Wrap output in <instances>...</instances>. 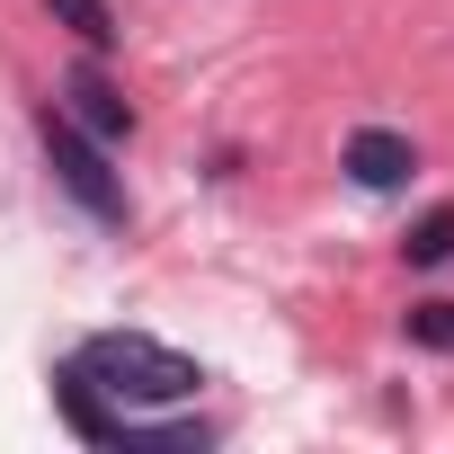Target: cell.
Here are the masks:
<instances>
[{"mask_svg": "<svg viewBox=\"0 0 454 454\" xmlns=\"http://www.w3.org/2000/svg\"><path fill=\"white\" fill-rule=\"evenodd\" d=\"M72 365H81L116 410L196 401V383H205V365H196V356H178V348H160V339H143V330H98V339H81V348H72Z\"/></svg>", "mask_w": 454, "mask_h": 454, "instance_id": "1", "label": "cell"}, {"mask_svg": "<svg viewBox=\"0 0 454 454\" xmlns=\"http://www.w3.org/2000/svg\"><path fill=\"white\" fill-rule=\"evenodd\" d=\"M36 143H45V160H54V187H63L81 214H98V223H125V214H134L125 178L107 169V143H98V134H81L54 98L36 107Z\"/></svg>", "mask_w": 454, "mask_h": 454, "instance_id": "2", "label": "cell"}, {"mask_svg": "<svg viewBox=\"0 0 454 454\" xmlns=\"http://www.w3.org/2000/svg\"><path fill=\"white\" fill-rule=\"evenodd\" d=\"M339 169L356 178V187H410V169H419V143L410 134H392V125H356L348 134V152H339Z\"/></svg>", "mask_w": 454, "mask_h": 454, "instance_id": "4", "label": "cell"}, {"mask_svg": "<svg viewBox=\"0 0 454 454\" xmlns=\"http://www.w3.org/2000/svg\"><path fill=\"white\" fill-rule=\"evenodd\" d=\"M401 339H410V348H427V356H454V303H445V294L410 303V312H401Z\"/></svg>", "mask_w": 454, "mask_h": 454, "instance_id": "7", "label": "cell"}, {"mask_svg": "<svg viewBox=\"0 0 454 454\" xmlns=\"http://www.w3.org/2000/svg\"><path fill=\"white\" fill-rule=\"evenodd\" d=\"M63 116H72L81 134H98V143H134V98H125L98 63H72V81H63Z\"/></svg>", "mask_w": 454, "mask_h": 454, "instance_id": "3", "label": "cell"}, {"mask_svg": "<svg viewBox=\"0 0 454 454\" xmlns=\"http://www.w3.org/2000/svg\"><path fill=\"white\" fill-rule=\"evenodd\" d=\"M45 10H54V27H72L90 54H116V45H125V27H116L107 0H45Z\"/></svg>", "mask_w": 454, "mask_h": 454, "instance_id": "5", "label": "cell"}, {"mask_svg": "<svg viewBox=\"0 0 454 454\" xmlns=\"http://www.w3.org/2000/svg\"><path fill=\"white\" fill-rule=\"evenodd\" d=\"M401 259H410V268H445V259H454V196H445V205H427V214L410 223Z\"/></svg>", "mask_w": 454, "mask_h": 454, "instance_id": "6", "label": "cell"}]
</instances>
